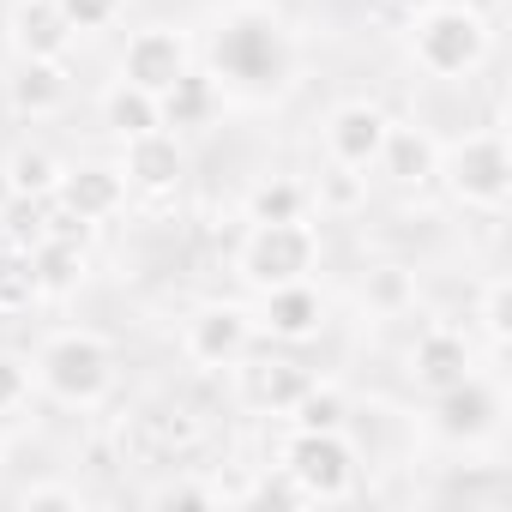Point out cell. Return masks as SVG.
<instances>
[{"instance_id": "6da1fadb", "label": "cell", "mask_w": 512, "mask_h": 512, "mask_svg": "<svg viewBox=\"0 0 512 512\" xmlns=\"http://www.w3.org/2000/svg\"><path fill=\"white\" fill-rule=\"evenodd\" d=\"M296 67H302V43L272 7L241 0V7H229L217 19V31H211V79L223 91H241L253 103H266V97L296 85Z\"/></svg>"}, {"instance_id": "7a4b0ae2", "label": "cell", "mask_w": 512, "mask_h": 512, "mask_svg": "<svg viewBox=\"0 0 512 512\" xmlns=\"http://www.w3.org/2000/svg\"><path fill=\"white\" fill-rule=\"evenodd\" d=\"M494 49V31L464 0H434L428 13L410 19V61L428 79H470Z\"/></svg>"}, {"instance_id": "3957f363", "label": "cell", "mask_w": 512, "mask_h": 512, "mask_svg": "<svg viewBox=\"0 0 512 512\" xmlns=\"http://www.w3.org/2000/svg\"><path fill=\"white\" fill-rule=\"evenodd\" d=\"M31 374H37V386L55 398V404H67V410H97L109 392H115V344L109 338H97V332H55L43 350H37V362H31Z\"/></svg>"}, {"instance_id": "277c9868", "label": "cell", "mask_w": 512, "mask_h": 512, "mask_svg": "<svg viewBox=\"0 0 512 512\" xmlns=\"http://www.w3.org/2000/svg\"><path fill=\"white\" fill-rule=\"evenodd\" d=\"M434 181H446V193L464 211L500 217L506 199H512V151H506V133L500 127H476V133L452 139L440 151V175Z\"/></svg>"}, {"instance_id": "5b68a950", "label": "cell", "mask_w": 512, "mask_h": 512, "mask_svg": "<svg viewBox=\"0 0 512 512\" xmlns=\"http://www.w3.org/2000/svg\"><path fill=\"white\" fill-rule=\"evenodd\" d=\"M314 266H320V235H314L308 217H296V223H247V235L235 247V272L253 290L302 284V278H314Z\"/></svg>"}, {"instance_id": "8992f818", "label": "cell", "mask_w": 512, "mask_h": 512, "mask_svg": "<svg viewBox=\"0 0 512 512\" xmlns=\"http://www.w3.org/2000/svg\"><path fill=\"white\" fill-rule=\"evenodd\" d=\"M284 476L302 488V500H350L362 482V452L350 446L344 428H290L284 440Z\"/></svg>"}, {"instance_id": "52a82bcc", "label": "cell", "mask_w": 512, "mask_h": 512, "mask_svg": "<svg viewBox=\"0 0 512 512\" xmlns=\"http://www.w3.org/2000/svg\"><path fill=\"white\" fill-rule=\"evenodd\" d=\"M253 344H260V326H253V308H241V302H205L181 326V350L205 374H235L253 356Z\"/></svg>"}, {"instance_id": "ba28073f", "label": "cell", "mask_w": 512, "mask_h": 512, "mask_svg": "<svg viewBox=\"0 0 512 512\" xmlns=\"http://www.w3.org/2000/svg\"><path fill=\"white\" fill-rule=\"evenodd\" d=\"M187 67H193V43H187V31H175V25H145V31L127 37V49H121V73H115V79H127V85H139V91H151V97H163Z\"/></svg>"}, {"instance_id": "9c48e42d", "label": "cell", "mask_w": 512, "mask_h": 512, "mask_svg": "<svg viewBox=\"0 0 512 512\" xmlns=\"http://www.w3.org/2000/svg\"><path fill=\"white\" fill-rule=\"evenodd\" d=\"M386 133H392V115H386L380 103H368V97H350V103H338V109L326 115V157L368 175V169L380 163Z\"/></svg>"}, {"instance_id": "30bf717a", "label": "cell", "mask_w": 512, "mask_h": 512, "mask_svg": "<svg viewBox=\"0 0 512 512\" xmlns=\"http://www.w3.org/2000/svg\"><path fill=\"white\" fill-rule=\"evenodd\" d=\"M434 428H440L452 446H482V440H494V428H500V392H494L482 374H464L458 386L434 392Z\"/></svg>"}, {"instance_id": "8fae6325", "label": "cell", "mask_w": 512, "mask_h": 512, "mask_svg": "<svg viewBox=\"0 0 512 512\" xmlns=\"http://www.w3.org/2000/svg\"><path fill=\"white\" fill-rule=\"evenodd\" d=\"M121 175H127V193H151V199L175 193L181 175H187V145H181V133L151 127V133H139V139H121Z\"/></svg>"}, {"instance_id": "7c38bea8", "label": "cell", "mask_w": 512, "mask_h": 512, "mask_svg": "<svg viewBox=\"0 0 512 512\" xmlns=\"http://www.w3.org/2000/svg\"><path fill=\"white\" fill-rule=\"evenodd\" d=\"M253 326H260L266 338H278V344H308V338H320V326H326V296L314 290V278L260 290Z\"/></svg>"}, {"instance_id": "4fadbf2b", "label": "cell", "mask_w": 512, "mask_h": 512, "mask_svg": "<svg viewBox=\"0 0 512 512\" xmlns=\"http://www.w3.org/2000/svg\"><path fill=\"white\" fill-rule=\"evenodd\" d=\"M55 205H67V211L85 217V223H109V217L127 205V175H121V163H73V169H61Z\"/></svg>"}, {"instance_id": "5bb4252c", "label": "cell", "mask_w": 512, "mask_h": 512, "mask_svg": "<svg viewBox=\"0 0 512 512\" xmlns=\"http://www.w3.org/2000/svg\"><path fill=\"white\" fill-rule=\"evenodd\" d=\"M464 374H476V350H470L464 332H452V326H428V332L410 344V380H416L428 398L446 392V386H458Z\"/></svg>"}, {"instance_id": "9a60e30c", "label": "cell", "mask_w": 512, "mask_h": 512, "mask_svg": "<svg viewBox=\"0 0 512 512\" xmlns=\"http://www.w3.org/2000/svg\"><path fill=\"white\" fill-rule=\"evenodd\" d=\"M73 25L61 19L55 0H13V13H7V43L19 61H49V55H67L73 49Z\"/></svg>"}, {"instance_id": "2e32d148", "label": "cell", "mask_w": 512, "mask_h": 512, "mask_svg": "<svg viewBox=\"0 0 512 512\" xmlns=\"http://www.w3.org/2000/svg\"><path fill=\"white\" fill-rule=\"evenodd\" d=\"M73 97V73H67V55H49V61H19L13 79H7V103L31 121H49L61 115Z\"/></svg>"}, {"instance_id": "e0dca14e", "label": "cell", "mask_w": 512, "mask_h": 512, "mask_svg": "<svg viewBox=\"0 0 512 512\" xmlns=\"http://www.w3.org/2000/svg\"><path fill=\"white\" fill-rule=\"evenodd\" d=\"M392 187H404V193H422V187H434V175H440V145L422 133V127H404V121H392V133H386V145H380V163H374Z\"/></svg>"}, {"instance_id": "ac0fdd59", "label": "cell", "mask_w": 512, "mask_h": 512, "mask_svg": "<svg viewBox=\"0 0 512 512\" xmlns=\"http://www.w3.org/2000/svg\"><path fill=\"white\" fill-rule=\"evenodd\" d=\"M157 109H163V127H169V133H193V127H205V121L223 109V85H217L211 73L187 67V73L157 97Z\"/></svg>"}, {"instance_id": "d6986e66", "label": "cell", "mask_w": 512, "mask_h": 512, "mask_svg": "<svg viewBox=\"0 0 512 512\" xmlns=\"http://www.w3.org/2000/svg\"><path fill=\"white\" fill-rule=\"evenodd\" d=\"M241 380H247V404H260L272 416H290L296 398L314 386V374L302 362H253V368L241 362Z\"/></svg>"}, {"instance_id": "ffe728a7", "label": "cell", "mask_w": 512, "mask_h": 512, "mask_svg": "<svg viewBox=\"0 0 512 512\" xmlns=\"http://www.w3.org/2000/svg\"><path fill=\"white\" fill-rule=\"evenodd\" d=\"M97 115H103V127H109L115 139H139V133L163 127L157 97H151V91H139V85H127V79H115V85L97 97Z\"/></svg>"}, {"instance_id": "44dd1931", "label": "cell", "mask_w": 512, "mask_h": 512, "mask_svg": "<svg viewBox=\"0 0 512 512\" xmlns=\"http://www.w3.org/2000/svg\"><path fill=\"white\" fill-rule=\"evenodd\" d=\"M308 205H314V193H308L302 181H290V175H266V181H253V187H247L241 217H247V223H296V217H308Z\"/></svg>"}, {"instance_id": "7402d4cb", "label": "cell", "mask_w": 512, "mask_h": 512, "mask_svg": "<svg viewBox=\"0 0 512 512\" xmlns=\"http://www.w3.org/2000/svg\"><path fill=\"white\" fill-rule=\"evenodd\" d=\"M31 266H37L43 296H73L85 284V247L79 241H61V235H43L31 247Z\"/></svg>"}, {"instance_id": "603a6c76", "label": "cell", "mask_w": 512, "mask_h": 512, "mask_svg": "<svg viewBox=\"0 0 512 512\" xmlns=\"http://www.w3.org/2000/svg\"><path fill=\"white\" fill-rule=\"evenodd\" d=\"M0 187H7V193H25V199H55L61 163H55L43 145H19L7 163H0Z\"/></svg>"}, {"instance_id": "cb8c5ba5", "label": "cell", "mask_w": 512, "mask_h": 512, "mask_svg": "<svg viewBox=\"0 0 512 512\" xmlns=\"http://www.w3.org/2000/svg\"><path fill=\"white\" fill-rule=\"evenodd\" d=\"M37 302H43V284H37L31 253L0 241V314H31Z\"/></svg>"}, {"instance_id": "d4e9b609", "label": "cell", "mask_w": 512, "mask_h": 512, "mask_svg": "<svg viewBox=\"0 0 512 512\" xmlns=\"http://www.w3.org/2000/svg\"><path fill=\"white\" fill-rule=\"evenodd\" d=\"M49 235V199H25V193H7L0 199V241L7 247H37Z\"/></svg>"}, {"instance_id": "484cf974", "label": "cell", "mask_w": 512, "mask_h": 512, "mask_svg": "<svg viewBox=\"0 0 512 512\" xmlns=\"http://www.w3.org/2000/svg\"><path fill=\"white\" fill-rule=\"evenodd\" d=\"M344 422H350V398L326 380H314L290 410V428H344Z\"/></svg>"}, {"instance_id": "4316f807", "label": "cell", "mask_w": 512, "mask_h": 512, "mask_svg": "<svg viewBox=\"0 0 512 512\" xmlns=\"http://www.w3.org/2000/svg\"><path fill=\"white\" fill-rule=\"evenodd\" d=\"M362 302H368L374 314H404V308L416 302V278H410L404 266H374V272L362 278Z\"/></svg>"}, {"instance_id": "83f0119b", "label": "cell", "mask_w": 512, "mask_h": 512, "mask_svg": "<svg viewBox=\"0 0 512 512\" xmlns=\"http://www.w3.org/2000/svg\"><path fill=\"white\" fill-rule=\"evenodd\" d=\"M314 199H320V211H356V205L368 199V175H362V169H344V163H332V169L320 175Z\"/></svg>"}, {"instance_id": "f1b7e54d", "label": "cell", "mask_w": 512, "mask_h": 512, "mask_svg": "<svg viewBox=\"0 0 512 512\" xmlns=\"http://www.w3.org/2000/svg\"><path fill=\"white\" fill-rule=\"evenodd\" d=\"M476 320H482V332H488L494 350L512 338V284H506V278H488V284H482V296H476Z\"/></svg>"}, {"instance_id": "f546056e", "label": "cell", "mask_w": 512, "mask_h": 512, "mask_svg": "<svg viewBox=\"0 0 512 512\" xmlns=\"http://www.w3.org/2000/svg\"><path fill=\"white\" fill-rule=\"evenodd\" d=\"M31 392H37V374H31V362H25L19 350H0V416L25 410V404H31Z\"/></svg>"}, {"instance_id": "4dcf8cb0", "label": "cell", "mask_w": 512, "mask_h": 512, "mask_svg": "<svg viewBox=\"0 0 512 512\" xmlns=\"http://www.w3.org/2000/svg\"><path fill=\"white\" fill-rule=\"evenodd\" d=\"M55 7H61V19L73 25V31H109L115 19H121V7H127V0H55Z\"/></svg>"}, {"instance_id": "1f68e13d", "label": "cell", "mask_w": 512, "mask_h": 512, "mask_svg": "<svg viewBox=\"0 0 512 512\" xmlns=\"http://www.w3.org/2000/svg\"><path fill=\"white\" fill-rule=\"evenodd\" d=\"M19 506H31V512L37 506H73L79 512L85 506V488L79 482H31V488H19Z\"/></svg>"}, {"instance_id": "d6a6232c", "label": "cell", "mask_w": 512, "mask_h": 512, "mask_svg": "<svg viewBox=\"0 0 512 512\" xmlns=\"http://www.w3.org/2000/svg\"><path fill=\"white\" fill-rule=\"evenodd\" d=\"M151 506H217V488H205V482H163V488H151Z\"/></svg>"}, {"instance_id": "836d02e7", "label": "cell", "mask_w": 512, "mask_h": 512, "mask_svg": "<svg viewBox=\"0 0 512 512\" xmlns=\"http://www.w3.org/2000/svg\"><path fill=\"white\" fill-rule=\"evenodd\" d=\"M386 7H392V13H404V19H416V13H428V7H434V0H386Z\"/></svg>"}, {"instance_id": "e575fe53", "label": "cell", "mask_w": 512, "mask_h": 512, "mask_svg": "<svg viewBox=\"0 0 512 512\" xmlns=\"http://www.w3.org/2000/svg\"><path fill=\"white\" fill-rule=\"evenodd\" d=\"M0 464H7V440H0Z\"/></svg>"}]
</instances>
